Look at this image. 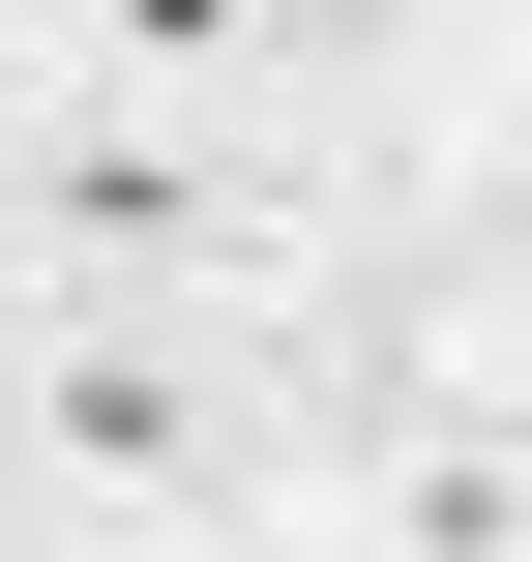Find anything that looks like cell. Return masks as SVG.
<instances>
[{
	"label": "cell",
	"mask_w": 532,
	"mask_h": 562,
	"mask_svg": "<svg viewBox=\"0 0 532 562\" xmlns=\"http://www.w3.org/2000/svg\"><path fill=\"white\" fill-rule=\"evenodd\" d=\"M30 119V237H59V296H178V326H267V296H326V207H296V119H148V89H0Z\"/></svg>",
	"instance_id": "6da1fadb"
},
{
	"label": "cell",
	"mask_w": 532,
	"mask_h": 562,
	"mask_svg": "<svg viewBox=\"0 0 532 562\" xmlns=\"http://www.w3.org/2000/svg\"><path fill=\"white\" fill-rule=\"evenodd\" d=\"M0 445L59 504H237V356L178 296H30L0 326Z\"/></svg>",
	"instance_id": "7a4b0ae2"
},
{
	"label": "cell",
	"mask_w": 532,
	"mask_h": 562,
	"mask_svg": "<svg viewBox=\"0 0 532 562\" xmlns=\"http://www.w3.org/2000/svg\"><path fill=\"white\" fill-rule=\"evenodd\" d=\"M355 59V0H59V89H148V119H296Z\"/></svg>",
	"instance_id": "3957f363"
},
{
	"label": "cell",
	"mask_w": 532,
	"mask_h": 562,
	"mask_svg": "<svg viewBox=\"0 0 532 562\" xmlns=\"http://www.w3.org/2000/svg\"><path fill=\"white\" fill-rule=\"evenodd\" d=\"M385 504H415V533H532V445H415Z\"/></svg>",
	"instance_id": "277c9868"
},
{
	"label": "cell",
	"mask_w": 532,
	"mask_h": 562,
	"mask_svg": "<svg viewBox=\"0 0 532 562\" xmlns=\"http://www.w3.org/2000/svg\"><path fill=\"white\" fill-rule=\"evenodd\" d=\"M444 356H474V385H532V207H503V267L444 296Z\"/></svg>",
	"instance_id": "5b68a950"
},
{
	"label": "cell",
	"mask_w": 532,
	"mask_h": 562,
	"mask_svg": "<svg viewBox=\"0 0 532 562\" xmlns=\"http://www.w3.org/2000/svg\"><path fill=\"white\" fill-rule=\"evenodd\" d=\"M30 296H59V237H30V119H0V326H30Z\"/></svg>",
	"instance_id": "8992f818"
},
{
	"label": "cell",
	"mask_w": 532,
	"mask_h": 562,
	"mask_svg": "<svg viewBox=\"0 0 532 562\" xmlns=\"http://www.w3.org/2000/svg\"><path fill=\"white\" fill-rule=\"evenodd\" d=\"M30 59H59V0H0V89H30Z\"/></svg>",
	"instance_id": "52a82bcc"
}]
</instances>
